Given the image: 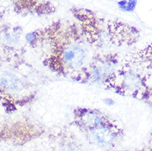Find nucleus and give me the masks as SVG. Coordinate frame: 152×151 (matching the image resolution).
<instances>
[{
  "mask_svg": "<svg viewBox=\"0 0 152 151\" xmlns=\"http://www.w3.org/2000/svg\"><path fill=\"white\" fill-rule=\"evenodd\" d=\"M115 82L122 94H129L139 98L144 97L145 91L148 88L144 79L132 71L120 72Z\"/></svg>",
  "mask_w": 152,
  "mask_h": 151,
  "instance_id": "nucleus-1",
  "label": "nucleus"
},
{
  "mask_svg": "<svg viewBox=\"0 0 152 151\" xmlns=\"http://www.w3.org/2000/svg\"><path fill=\"white\" fill-rule=\"evenodd\" d=\"M84 52L83 49L76 45H71L63 51V61L69 68L77 69L83 64Z\"/></svg>",
  "mask_w": 152,
  "mask_h": 151,
  "instance_id": "nucleus-2",
  "label": "nucleus"
},
{
  "mask_svg": "<svg viewBox=\"0 0 152 151\" xmlns=\"http://www.w3.org/2000/svg\"><path fill=\"white\" fill-rule=\"evenodd\" d=\"M92 137L96 143L101 145H107L114 140L113 133L109 129L105 127L95 129L92 133Z\"/></svg>",
  "mask_w": 152,
  "mask_h": 151,
  "instance_id": "nucleus-3",
  "label": "nucleus"
},
{
  "mask_svg": "<svg viewBox=\"0 0 152 151\" xmlns=\"http://www.w3.org/2000/svg\"><path fill=\"white\" fill-rule=\"evenodd\" d=\"M81 122L84 126L87 128L96 129L102 124V118L94 112H87L83 115Z\"/></svg>",
  "mask_w": 152,
  "mask_h": 151,
  "instance_id": "nucleus-4",
  "label": "nucleus"
},
{
  "mask_svg": "<svg viewBox=\"0 0 152 151\" xmlns=\"http://www.w3.org/2000/svg\"><path fill=\"white\" fill-rule=\"evenodd\" d=\"M119 6L123 9V10H126V11H132L133 10V8H135V6L137 5V2L135 1H131V2H126V1H123V2H120L118 3Z\"/></svg>",
  "mask_w": 152,
  "mask_h": 151,
  "instance_id": "nucleus-5",
  "label": "nucleus"
},
{
  "mask_svg": "<svg viewBox=\"0 0 152 151\" xmlns=\"http://www.w3.org/2000/svg\"><path fill=\"white\" fill-rule=\"evenodd\" d=\"M151 151H152V150H151Z\"/></svg>",
  "mask_w": 152,
  "mask_h": 151,
  "instance_id": "nucleus-6",
  "label": "nucleus"
}]
</instances>
